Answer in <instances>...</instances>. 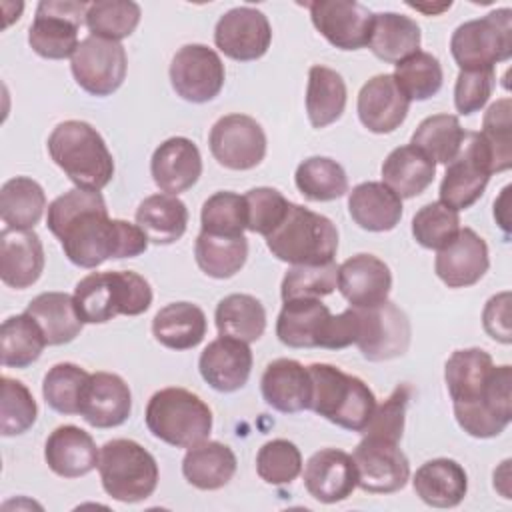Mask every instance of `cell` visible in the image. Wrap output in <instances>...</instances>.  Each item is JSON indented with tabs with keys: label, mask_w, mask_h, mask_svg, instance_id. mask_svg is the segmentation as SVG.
Listing matches in <instances>:
<instances>
[{
	"label": "cell",
	"mask_w": 512,
	"mask_h": 512,
	"mask_svg": "<svg viewBox=\"0 0 512 512\" xmlns=\"http://www.w3.org/2000/svg\"><path fill=\"white\" fill-rule=\"evenodd\" d=\"M220 336H230L246 344L256 342L266 330V310L252 294H228L214 312Z\"/></svg>",
	"instance_id": "cell-40"
},
{
	"label": "cell",
	"mask_w": 512,
	"mask_h": 512,
	"mask_svg": "<svg viewBox=\"0 0 512 512\" xmlns=\"http://www.w3.org/2000/svg\"><path fill=\"white\" fill-rule=\"evenodd\" d=\"M244 198H246V210H248L246 230L254 234H262L264 238L270 232H274L288 214L290 202L276 188L258 186L248 190Z\"/></svg>",
	"instance_id": "cell-54"
},
{
	"label": "cell",
	"mask_w": 512,
	"mask_h": 512,
	"mask_svg": "<svg viewBox=\"0 0 512 512\" xmlns=\"http://www.w3.org/2000/svg\"><path fill=\"white\" fill-rule=\"evenodd\" d=\"M48 230L64 256L80 268H96L108 258H134L146 252L148 236L138 224L110 218L100 192L72 188L48 204Z\"/></svg>",
	"instance_id": "cell-1"
},
{
	"label": "cell",
	"mask_w": 512,
	"mask_h": 512,
	"mask_svg": "<svg viewBox=\"0 0 512 512\" xmlns=\"http://www.w3.org/2000/svg\"><path fill=\"white\" fill-rule=\"evenodd\" d=\"M224 80L226 70L218 52L204 44L182 46L170 62V84L186 102L204 104L214 100Z\"/></svg>",
	"instance_id": "cell-13"
},
{
	"label": "cell",
	"mask_w": 512,
	"mask_h": 512,
	"mask_svg": "<svg viewBox=\"0 0 512 512\" xmlns=\"http://www.w3.org/2000/svg\"><path fill=\"white\" fill-rule=\"evenodd\" d=\"M352 220L368 232H388L402 218V198L384 182H362L348 194Z\"/></svg>",
	"instance_id": "cell-31"
},
{
	"label": "cell",
	"mask_w": 512,
	"mask_h": 512,
	"mask_svg": "<svg viewBox=\"0 0 512 512\" xmlns=\"http://www.w3.org/2000/svg\"><path fill=\"white\" fill-rule=\"evenodd\" d=\"M256 472L266 484H290L302 472V454L298 446L290 440H268L256 454Z\"/></svg>",
	"instance_id": "cell-52"
},
{
	"label": "cell",
	"mask_w": 512,
	"mask_h": 512,
	"mask_svg": "<svg viewBox=\"0 0 512 512\" xmlns=\"http://www.w3.org/2000/svg\"><path fill=\"white\" fill-rule=\"evenodd\" d=\"M100 450L94 438L74 426L64 424L50 432L44 444V460L48 468L62 478H80L98 466Z\"/></svg>",
	"instance_id": "cell-29"
},
{
	"label": "cell",
	"mask_w": 512,
	"mask_h": 512,
	"mask_svg": "<svg viewBox=\"0 0 512 512\" xmlns=\"http://www.w3.org/2000/svg\"><path fill=\"white\" fill-rule=\"evenodd\" d=\"M410 100L402 94L392 74L372 76L358 92V118L374 134H390L406 120Z\"/></svg>",
	"instance_id": "cell-25"
},
{
	"label": "cell",
	"mask_w": 512,
	"mask_h": 512,
	"mask_svg": "<svg viewBox=\"0 0 512 512\" xmlns=\"http://www.w3.org/2000/svg\"><path fill=\"white\" fill-rule=\"evenodd\" d=\"M358 338L356 346L370 362H384L406 354L410 346V320L394 302L386 300L372 308H356Z\"/></svg>",
	"instance_id": "cell-12"
},
{
	"label": "cell",
	"mask_w": 512,
	"mask_h": 512,
	"mask_svg": "<svg viewBox=\"0 0 512 512\" xmlns=\"http://www.w3.org/2000/svg\"><path fill=\"white\" fill-rule=\"evenodd\" d=\"M132 412V392L122 376L112 372H94L88 376L78 414L94 428H116Z\"/></svg>",
	"instance_id": "cell-21"
},
{
	"label": "cell",
	"mask_w": 512,
	"mask_h": 512,
	"mask_svg": "<svg viewBox=\"0 0 512 512\" xmlns=\"http://www.w3.org/2000/svg\"><path fill=\"white\" fill-rule=\"evenodd\" d=\"M204 382L216 392H236L246 386L252 372V350L246 342L220 336L212 340L198 358Z\"/></svg>",
	"instance_id": "cell-24"
},
{
	"label": "cell",
	"mask_w": 512,
	"mask_h": 512,
	"mask_svg": "<svg viewBox=\"0 0 512 512\" xmlns=\"http://www.w3.org/2000/svg\"><path fill=\"white\" fill-rule=\"evenodd\" d=\"M304 486L308 494L322 504L346 500L358 486L352 456L338 448H322L314 452L304 466Z\"/></svg>",
	"instance_id": "cell-22"
},
{
	"label": "cell",
	"mask_w": 512,
	"mask_h": 512,
	"mask_svg": "<svg viewBox=\"0 0 512 512\" xmlns=\"http://www.w3.org/2000/svg\"><path fill=\"white\" fill-rule=\"evenodd\" d=\"M358 488L370 494H392L406 486L410 462L398 442L364 436L352 454Z\"/></svg>",
	"instance_id": "cell-16"
},
{
	"label": "cell",
	"mask_w": 512,
	"mask_h": 512,
	"mask_svg": "<svg viewBox=\"0 0 512 512\" xmlns=\"http://www.w3.org/2000/svg\"><path fill=\"white\" fill-rule=\"evenodd\" d=\"M314 28L340 50L368 46L374 14L354 0H316L308 4Z\"/></svg>",
	"instance_id": "cell-18"
},
{
	"label": "cell",
	"mask_w": 512,
	"mask_h": 512,
	"mask_svg": "<svg viewBox=\"0 0 512 512\" xmlns=\"http://www.w3.org/2000/svg\"><path fill=\"white\" fill-rule=\"evenodd\" d=\"M412 388L408 384H398L392 394L376 408L362 430L364 436H374V438H384L390 442H400L404 434V420H406V408L410 400Z\"/></svg>",
	"instance_id": "cell-55"
},
{
	"label": "cell",
	"mask_w": 512,
	"mask_h": 512,
	"mask_svg": "<svg viewBox=\"0 0 512 512\" xmlns=\"http://www.w3.org/2000/svg\"><path fill=\"white\" fill-rule=\"evenodd\" d=\"M496 86L494 68L460 70L454 84V106L460 114L468 116L484 108Z\"/></svg>",
	"instance_id": "cell-56"
},
{
	"label": "cell",
	"mask_w": 512,
	"mask_h": 512,
	"mask_svg": "<svg viewBox=\"0 0 512 512\" xmlns=\"http://www.w3.org/2000/svg\"><path fill=\"white\" fill-rule=\"evenodd\" d=\"M308 372L312 380L310 410L344 430L362 432L376 408L370 386L332 364L314 362Z\"/></svg>",
	"instance_id": "cell-5"
},
{
	"label": "cell",
	"mask_w": 512,
	"mask_h": 512,
	"mask_svg": "<svg viewBox=\"0 0 512 512\" xmlns=\"http://www.w3.org/2000/svg\"><path fill=\"white\" fill-rule=\"evenodd\" d=\"M136 224L154 244H174L188 226V208L174 194L146 196L136 210Z\"/></svg>",
	"instance_id": "cell-36"
},
{
	"label": "cell",
	"mask_w": 512,
	"mask_h": 512,
	"mask_svg": "<svg viewBox=\"0 0 512 512\" xmlns=\"http://www.w3.org/2000/svg\"><path fill=\"white\" fill-rule=\"evenodd\" d=\"M44 270L42 240L34 230L4 228L0 232V278L6 286L30 288Z\"/></svg>",
	"instance_id": "cell-27"
},
{
	"label": "cell",
	"mask_w": 512,
	"mask_h": 512,
	"mask_svg": "<svg viewBox=\"0 0 512 512\" xmlns=\"http://www.w3.org/2000/svg\"><path fill=\"white\" fill-rule=\"evenodd\" d=\"M416 496L432 508H454L468 492L466 470L452 458L424 462L412 480Z\"/></svg>",
	"instance_id": "cell-30"
},
{
	"label": "cell",
	"mask_w": 512,
	"mask_h": 512,
	"mask_svg": "<svg viewBox=\"0 0 512 512\" xmlns=\"http://www.w3.org/2000/svg\"><path fill=\"white\" fill-rule=\"evenodd\" d=\"M74 306L84 324H104L124 316L144 314L152 304V288L132 270L92 272L74 288Z\"/></svg>",
	"instance_id": "cell-4"
},
{
	"label": "cell",
	"mask_w": 512,
	"mask_h": 512,
	"mask_svg": "<svg viewBox=\"0 0 512 512\" xmlns=\"http://www.w3.org/2000/svg\"><path fill=\"white\" fill-rule=\"evenodd\" d=\"M466 140V130L454 114H432L414 130L410 144L420 148L434 164H450Z\"/></svg>",
	"instance_id": "cell-43"
},
{
	"label": "cell",
	"mask_w": 512,
	"mask_h": 512,
	"mask_svg": "<svg viewBox=\"0 0 512 512\" xmlns=\"http://www.w3.org/2000/svg\"><path fill=\"white\" fill-rule=\"evenodd\" d=\"M46 208L42 186L28 176H14L0 188V218L6 228L32 230Z\"/></svg>",
	"instance_id": "cell-39"
},
{
	"label": "cell",
	"mask_w": 512,
	"mask_h": 512,
	"mask_svg": "<svg viewBox=\"0 0 512 512\" xmlns=\"http://www.w3.org/2000/svg\"><path fill=\"white\" fill-rule=\"evenodd\" d=\"M0 434L18 436L28 432L38 416V404L28 386L16 378L2 376Z\"/></svg>",
	"instance_id": "cell-51"
},
{
	"label": "cell",
	"mask_w": 512,
	"mask_h": 512,
	"mask_svg": "<svg viewBox=\"0 0 512 512\" xmlns=\"http://www.w3.org/2000/svg\"><path fill=\"white\" fill-rule=\"evenodd\" d=\"M88 376L90 374L78 364H54L42 380V396L46 404L60 414H78L80 396Z\"/></svg>",
	"instance_id": "cell-49"
},
{
	"label": "cell",
	"mask_w": 512,
	"mask_h": 512,
	"mask_svg": "<svg viewBox=\"0 0 512 512\" xmlns=\"http://www.w3.org/2000/svg\"><path fill=\"white\" fill-rule=\"evenodd\" d=\"M272 42V26L264 12L252 6H236L220 16L214 28L216 48L238 62L262 58Z\"/></svg>",
	"instance_id": "cell-17"
},
{
	"label": "cell",
	"mask_w": 512,
	"mask_h": 512,
	"mask_svg": "<svg viewBox=\"0 0 512 512\" xmlns=\"http://www.w3.org/2000/svg\"><path fill=\"white\" fill-rule=\"evenodd\" d=\"M334 314L320 298H296L284 302L276 336L288 348H326L330 350Z\"/></svg>",
	"instance_id": "cell-19"
},
{
	"label": "cell",
	"mask_w": 512,
	"mask_h": 512,
	"mask_svg": "<svg viewBox=\"0 0 512 512\" xmlns=\"http://www.w3.org/2000/svg\"><path fill=\"white\" fill-rule=\"evenodd\" d=\"M482 326L486 334L502 344L512 342V328H510V292L504 290L494 294L484 310H482Z\"/></svg>",
	"instance_id": "cell-57"
},
{
	"label": "cell",
	"mask_w": 512,
	"mask_h": 512,
	"mask_svg": "<svg viewBox=\"0 0 512 512\" xmlns=\"http://www.w3.org/2000/svg\"><path fill=\"white\" fill-rule=\"evenodd\" d=\"M142 10L132 0H96L88 4L86 26L92 36L120 42L140 24Z\"/></svg>",
	"instance_id": "cell-46"
},
{
	"label": "cell",
	"mask_w": 512,
	"mask_h": 512,
	"mask_svg": "<svg viewBox=\"0 0 512 512\" xmlns=\"http://www.w3.org/2000/svg\"><path fill=\"white\" fill-rule=\"evenodd\" d=\"M434 174V160L412 144L394 148L382 164V182L400 198H414L422 194L432 184Z\"/></svg>",
	"instance_id": "cell-35"
},
{
	"label": "cell",
	"mask_w": 512,
	"mask_h": 512,
	"mask_svg": "<svg viewBox=\"0 0 512 512\" xmlns=\"http://www.w3.org/2000/svg\"><path fill=\"white\" fill-rule=\"evenodd\" d=\"M294 182L300 194L312 202H330L348 192V176L344 168L326 156H312L300 162Z\"/></svg>",
	"instance_id": "cell-44"
},
{
	"label": "cell",
	"mask_w": 512,
	"mask_h": 512,
	"mask_svg": "<svg viewBox=\"0 0 512 512\" xmlns=\"http://www.w3.org/2000/svg\"><path fill=\"white\" fill-rule=\"evenodd\" d=\"M46 344L42 328L26 312L6 318L0 326V356L6 368L30 366L40 358Z\"/></svg>",
	"instance_id": "cell-41"
},
{
	"label": "cell",
	"mask_w": 512,
	"mask_h": 512,
	"mask_svg": "<svg viewBox=\"0 0 512 512\" xmlns=\"http://www.w3.org/2000/svg\"><path fill=\"white\" fill-rule=\"evenodd\" d=\"M488 244L472 228H460L456 238L438 250L434 260L436 276L448 288H468L488 272Z\"/></svg>",
	"instance_id": "cell-20"
},
{
	"label": "cell",
	"mask_w": 512,
	"mask_h": 512,
	"mask_svg": "<svg viewBox=\"0 0 512 512\" xmlns=\"http://www.w3.org/2000/svg\"><path fill=\"white\" fill-rule=\"evenodd\" d=\"M206 314L192 302H172L160 308L152 320L154 338L170 350L196 348L206 336Z\"/></svg>",
	"instance_id": "cell-34"
},
{
	"label": "cell",
	"mask_w": 512,
	"mask_h": 512,
	"mask_svg": "<svg viewBox=\"0 0 512 512\" xmlns=\"http://www.w3.org/2000/svg\"><path fill=\"white\" fill-rule=\"evenodd\" d=\"M392 272L374 254H356L338 266V290L352 308H372L388 300Z\"/></svg>",
	"instance_id": "cell-23"
},
{
	"label": "cell",
	"mask_w": 512,
	"mask_h": 512,
	"mask_svg": "<svg viewBox=\"0 0 512 512\" xmlns=\"http://www.w3.org/2000/svg\"><path fill=\"white\" fill-rule=\"evenodd\" d=\"M450 52L460 70H484L510 60L512 10L498 8L460 24L450 38Z\"/></svg>",
	"instance_id": "cell-9"
},
{
	"label": "cell",
	"mask_w": 512,
	"mask_h": 512,
	"mask_svg": "<svg viewBox=\"0 0 512 512\" xmlns=\"http://www.w3.org/2000/svg\"><path fill=\"white\" fill-rule=\"evenodd\" d=\"M508 194H510V186H504L500 198L494 202V218L500 224V228L508 234L510 230V218H508Z\"/></svg>",
	"instance_id": "cell-58"
},
{
	"label": "cell",
	"mask_w": 512,
	"mask_h": 512,
	"mask_svg": "<svg viewBox=\"0 0 512 512\" xmlns=\"http://www.w3.org/2000/svg\"><path fill=\"white\" fill-rule=\"evenodd\" d=\"M214 160L228 170H252L266 156L264 128L246 114L218 118L208 136Z\"/></svg>",
	"instance_id": "cell-15"
},
{
	"label": "cell",
	"mask_w": 512,
	"mask_h": 512,
	"mask_svg": "<svg viewBox=\"0 0 512 512\" xmlns=\"http://www.w3.org/2000/svg\"><path fill=\"white\" fill-rule=\"evenodd\" d=\"M24 312L38 322L48 346L72 342L84 326L76 312L74 296L66 292H42L28 302Z\"/></svg>",
	"instance_id": "cell-37"
},
{
	"label": "cell",
	"mask_w": 512,
	"mask_h": 512,
	"mask_svg": "<svg viewBox=\"0 0 512 512\" xmlns=\"http://www.w3.org/2000/svg\"><path fill=\"white\" fill-rule=\"evenodd\" d=\"M144 418L154 438L176 448L200 444L212 432L210 406L198 394L178 386L154 392Z\"/></svg>",
	"instance_id": "cell-7"
},
{
	"label": "cell",
	"mask_w": 512,
	"mask_h": 512,
	"mask_svg": "<svg viewBox=\"0 0 512 512\" xmlns=\"http://www.w3.org/2000/svg\"><path fill=\"white\" fill-rule=\"evenodd\" d=\"M338 288V266L334 262L318 266H292L282 280V300L322 298Z\"/></svg>",
	"instance_id": "cell-53"
},
{
	"label": "cell",
	"mask_w": 512,
	"mask_h": 512,
	"mask_svg": "<svg viewBox=\"0 0 512 512\" xmlns=\"http://www.w3.org/2000/svg\"><path fill=\"white\" fill-rule=\"evenodd\" d=\"M262 398L268 406L284 414L310 410L312 380L308 366L292 358L272 360L260 378Z\"/></svg>",
	"instance_id": "cell-28"
},
{
	"label": "cell",
	"mask_w": 512,
	"mask_h": 512,
	"mask_svg": "<svg viewBox=\"0 0 512 512\" xmlns=\"http://www.w3.org/2000/svg\"><path fill=\"white\" fill-rule=\"evenodd\" d=\"M410 8H414V10H420V12H424V14H428V16H434V14H440V12H444V10H448L450 6H452V2H442V4H438V6H428V4H408Z\"/></svg>",
	"instance_id": "cell-59"
},
{
	"label": "cell",
	"mask_w": 512,
	"mask_h": 512,
	"mask_svg": "<svg viewBox=\"0 0 512 512\" xmlns=\"http://www.w3.org/2000/svg\"><path fill=\"white\" fill-rule=\"evenodd\" d=\"M248 224V210H246V198L222 190L212 194L204 204L200 212V226L202 232L214 234V236H244Z\"/></svg>",
	"instance_id": "cell-48"
},
{
	"label": "cell",
	"mask_w": 512,
	"mask_h": 512,
	"mask_svg": "<svg viewBox=\"0 0 512 512\" xmlns=\"http://www.w3.org/2000/svg\"><path fill=\"white\" fill-rule=\"evenodd\" d=\"M236 454L228 444L204 440L186 450L182 474L198 490H220L236 474Z\"/></svg>",
	"instance_id": "cell-32"
},
{
	"label": "cell",
	"mask_w": 512,
	"mask_h": 512,
	"mask_svg": "<svg viewBox=\"0 0 512 512\" xmlns=\"http://www.w3.org/2000/svg\"><path fill=\"white\" fill-rule=\"evenodd\" d=\"M420 26L410 16L398 12H378L368 38L370 52L388 64H398L420 48Z\"/></svg>",
	"instance_id": "cell-33"
},
{
	"label": "cell",
	"mask_w": 512,
	"mask_h": 512,
	"mask_svg": "<svg viewBox=\"0 0 512 512\" xmlns=\"http://www.w3.org/2000/svg\"><path fill=\"white\" fill-rule=\"evenodd\" d=\"M460 232L458 210L438 202L422 206L412 218L414 240L428 250H440L448 246Z\"/></svg>",
	"instance_id": "cell-50"
},
{
	"label": "cell",
	"mask_w": 512,
	"mask_h": 512,
	"mask_svg": "<svg viewBox=\"0 0 512 512\" xmlns=\"http://www.w3.org/2000/svg\"><path fill=\"white\" fill-rule=\"evenodd\" d=\"M86 2L42 0L28 28L30 48L48 60L72 58L78 48V30L86 22Z\"/></svg>",
	"instance_id": "cell-10"
},
{
	"label": "cell",
	"mask_w": 512,
	"mask_h": 512,
	"mask_svg": "<svg viewBox=\"0 0 512 512\" xmlns=\"http://www.w3.org/2000/svg\"><path fill=\"white\" fill-rule=\"evenodd\" d=\"M98 472L104 492L126 504L150 498L160 478L156 458L130 438H114L100 448Z\"/></svg>",
	"instance_id": "cell-8"
},
{
	"label": "cell",
	"mask_w": 512,
	"mask_h": 512,
	"mask_svg": "<svg viewBox=\"0 0 512 512\" xmlns=\"http://www.w3.org/2000/svg\"><path fill=\"white\" fill-rule=\"evenodd\" d=\"M150 174L162 192L174 196L186 192L202 174V156L198 146L184 136L164 140L152 154Z\"/></svg>",
	"instance_id": "cell-26"
},
{
	"label": "cell",
	"mask_w": 512,
	"mask_h": 512,
	"mask_svg": "<svg viewBox=\"0 0 512 512\" xmlns=\"http://www.w3.org/2000/svg\"><path fill=\"white\" fill-rule=\"evenodd\" d=\"M70 70L76 84L88 94L110 96L126 78V50L120 42L90 34L80 40L74 56L70 58Z\"/></svg>",
	"instance_id": "cell-11"
},
{
	"label": "cell",
	"mask_w": 512,
	"mask_h": 512,
	"mask_svg": "<svg viewBox=\"0 0 512 512\" xmlns=\"http://www.w3.org/2000/svg\"><path fill=\"white\" fill-rule=\"evenodd\" d=\"M194 258L206 276L216 280L232 278L246 264L248 240L244 236L228 238L200 232L194 242Z\"/></svg>",
	"instance_id": "cell-42"
},
{
	"label": "cell",
	"mask_w": 512,
	"mask_h": 512,
	"mask_svg": "<svg viewBox=\"0 0 512 512\" xmlns=\"http://www.w3.org/2000/svg\"><path fill=\"white\" fill-rule=\"evenodd\" d=\"M394 82L402 90V94L412 102H422L436 96L444 82V72L440 60L424 50L414 52L402 62L394 64Z\"/></svg>",
	"instance_id": "cell-45"
},
{
	"label": "cell",
	"mask_w": 512,
	"mask_h": 512,
	"mask_svg": "<svg viewBox=\"0 0 512 512\" xmlns=\"http://www.w3.org/2000/svg\"><path fill=\"white\" fill-rule=\"evenodd\" d=\"M458 426L474 438H494L512 420V366H494L482 348L454 350L444 366Z\"/></svg>",
	"instance_id": "cell-2"
},
{
	"label": "cell",
	"mask_w": 512,
	"mask_h": 512,
	"mask_svg": "<svg viewBox=\"0 0 512 512\" xmlns=\"http://www.w3.org/2000/svg\"><path fill=\"white\" fill-rule=\"evenodd\" d=\"M490 156L492 174L506 172L512 166V102L500 98L488 106L478 132Z\"/></svg>",
	"instance_id": "cell-47"
},
{
	"label": "cell",
	"mask_w": 512,
	"mask_h": 512,
	"mask_svg": "<svg viewBox=\"0 0 512 512\" xmlns=\"http://www.w3.org/2000/svg\"><path fill=\"white\" fill-rule=\"evenodd\" d=\"M48 154L76 188L100 192L114 176V158L100 132L84 120H64L48 136Z\"/></svg>",
	"instance_id": "cell-3"
},
{
	"label": "cell",
	"mask_w": 512,
	"mask_h": 512,
	"mask_svg": "<svg viewBox=\"0 0 512 512\" xmlns=\"http://www.w3.org/2000/svg\"><path fill=\"white\" fill-rule=\"evenodd\" d=\"M266 246L292 266L328 264L338 252V230L330 218L290 202L282 224L266 236Z\"/></svg>",
	"instance_id": "cell-6"
},
{
	"label": "cell",
	"mask_w": 512,
	"mask_h": 512,
	"mask_svg": "<svg viewBox=\"0 0 512 512\" xmlns=\"http://www.w3.org/2000/svg\"><path fill=\"white\" fill-rule=\"evenodd\" d=\"M348 100V90L344 78L328 68L314 64L308 72V86H306V114L314 128H326L334 124Z\"/></svg>",
	"instance_id": "cell-38"
},
{
	"label": "cell",
	"mask_w": 512,
	"mask_h": 512,
	"mask_svg": "<svg viewBox=\"0 0 512 512\" xmlns=\"http://www.w3.org/2000/svg\"><path fill=\"white\" fill-rule=\"evenodd\" d=\"M466 138L458 156L446 164L440 182V202L454 210L470 208L484 194L492 176L490 156L478 132H466Z\"/></svg>",
	"instance_id": "cell-14"
}]
</instances>
